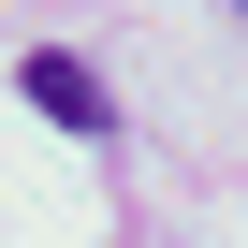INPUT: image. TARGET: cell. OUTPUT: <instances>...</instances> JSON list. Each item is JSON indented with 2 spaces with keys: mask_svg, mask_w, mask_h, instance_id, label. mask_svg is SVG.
Here are the masks:
<instances>
[{
  "mask_svg": "<svg viewBox=\"0 0 248 248\" xmlns=\"http://www.w3.org/2000/svg\"><path fill=\"white\" fill-rule=\"evenodd\" d=\"M15 88H30L44 117H59V132H102V88H88V59H73V44H44V59H15Z\"/></svg>",
  "mask_w": 248,
  "mask_h": 248,
  "instance_id": "cell-1",
  "label": "cell"
},
{
  "mask_svg": "<svg viewBox=\"0 0 248 248\" xmlns=\"http://www.w3.org/2000/svg\"><path fill=\"white\" fill-rule=\"evenodd\" d=\"M233 15H248V0H233Z\"/></svg>",
  "mask_w": 248,
  "mask_h": 248,
  "instance_id": "cell-2",
  "label": "cell"
}]
</instances>
